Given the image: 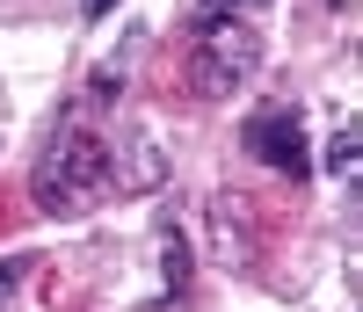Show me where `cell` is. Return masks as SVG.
Wrapping results in <instances>:
<instances>
[{
	"label": "cell",
	"mask_w": 363,
	"mask_h": 312,
	"mask_svg": "<svg viewBox=\"0 0 363 312\" xmlns=\"http://www.w3.org/2000/svg\"><path fill=\"white\" fill-rule=\"evenodd\" d=\"M225 8H233V15H247V8H269V0H225Z\"/></svg>",
	"instance_id": "8"
},
{
	"label": "cell",
	"mask_w": 363,
	"mask_h": 312,
	"mask_svg": "<svg viewBox=\"0 0 363 312\" xmlns=\"http://www.w3.org/2000/svg\"><path fill=\"white\" fill-rule=\"evenodd\" d=\"M109 189V145L87 131V123H58V131L44 138L37 167H29V196H37V211L51 218H80L95 211Z\"/></svg>",
	"instance_id": "1"
},
{
	"label": "cell",
	"mask_w": 363,
	"mask_h": 312,
	"mask_svg": "<svg viewBox=\"0 0 363 312\" xmlns=\"http://www.w3.org/2000/svg\"><path fill=\"white\" fill-rule=\"evenodd\" d=\"M247 152L262 167H277L284 182H306L313 174V152H306V123H298V109H255L247 116Z\"/></svg>",
	"instance_id": "3"
},
{
	"label": "cell",
	"mask_w": 363,
	"mask_h": 312,
	"mask_svg": "<svg viewBox=\"0 0 363 312\" xmlns=\"http://www.w3.org/2000/svg\"><path fill=\"white\" fill-rule=\"evenodd\" d=\"M356 152H363V131L342 123V131L327 138V174H356Z\"/></svg>",
	"instance_id": "5"
},
{
	"label": "cell",
	"mask_w": 363,
	"mask_h": 312,
	"mask_svg": "<svg viewBox=\"0 0 363 312\" xmlns=\"http://www.w3.org/2000/svg\"><path fill=\"white\" fill-rule=\"evenodd\" d=\"M160 174H167V160H160L153 138H124V145H109V182H116V189H160Z\"/></svg>",
	"instance_id": "4"
},
{
	"label": "cell",
	"mask_w": 363,
	"mask_h": 312,
	"mask_svg": "<svg viewBox=\"0 0 363 312\" xmlns=\"http://www.w3.org/2000/svg\"><path fill=\"white\" fill-rule=\"evenodd\" d=\"M262 73V29L247 15H233V22H211L196 29V44H189V87L196 95H233V87H247Z\"/></svg>",
	"instance_id": "2"
},
{
	"label": "cell",
	"mask_w": 363,
	"mask_h": 312,
	"mask_svg": "<svg viewBox=\"0 0 363 312\" xmlns=\"http://www.w3.org/2000/svg\"><path fill=\"white\" fill-rule=\"evenodd\" d=\"M80 8H87V22H102V15L116 8V0H80Z\"/></svg>",
	"instance_id": "7"
},
{
	"label": "cell",
	"mask_w": 363,
	"mask_h": 312,
	"mask_svg": "<svg viewBox=\"0 0 363 312\" xmlns=\"http://www.w3.org/2000/svg\"><path fill=\"white\" fill-rule=\"evenodd\" d=\"M15 284H22V255H15V262H0V298H8Z\"/></svg>",
	"instance_id": "6"
}]
</instances>
